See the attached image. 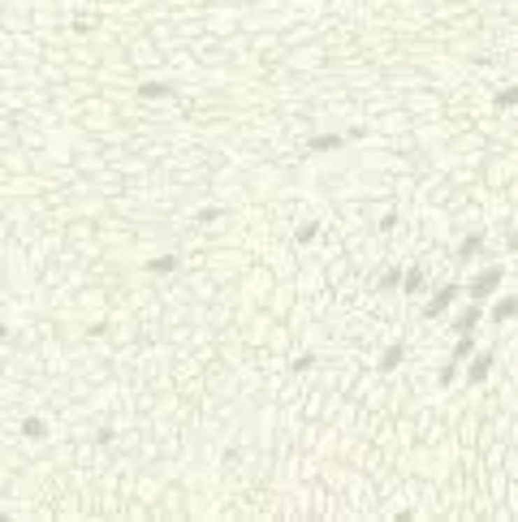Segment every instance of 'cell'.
I'll use <instances>...</instances> for the list:
<instances>
[{"mask_svg":"<svg viewBox=\"0 0 518 522\" xmlns=\"http://www.w3.org/2000/svg\"><path fill=\"white\" fill-rule=\"evenodd\" d=\"M475 354V333H458V341H454V363H466Z\"/></svg>","mask_w":518,"mask_h":522,"instance_id":"obj_14","label":"cell"},{"mask_svg":"<svg viewBox=\"0 0 518 522\" xmlns=\"http://www.w3.org/2000/svg\"><path fill=\"white\" fill-rule=\"evenodd\" d=\"M514 311H518V303H514V293H501L497 298V303H492V311H488V319H492V324H510V319H514Z\"/></svg>","mask_w":518,"mask_h":522,"instance_id":"obj_6","label":"cell"},{"mask_svg":"<svg viewBox=\"0 0 518 522\" xmlns=\"http://www.w3.org/2000/svg\"><path fill=\"white\" fill-rule=\"evenodd\" d=\"M194 220H199V225H212V220H225V208H199V212H194Z\"/></svg>","mask_w":518,"mask_h":522,"instance_id":"obj_17","label":"cell"},{"mask_svg":"<svg viewBox=\"0 0 518 522\" xmlns=\"http://www.w3.org/2000/svg\"><path fill=\"white\" fill-rule=\"evenodd\" d=\"M458 298H462V285L458 281H449V285H440L432 298H428V303H424V319H436V315H445L454 303H458Z\"/></svg>","mask_w":518,"mask_h":522,"instance_id":"obj_2","label":"cell"},{"mask_svg":"<svg viewBox=\"0 0 518 522\" xmlns=\"http://www.w3.org/2000/svg\"><path fill=\"white\" fill-rule=\"evenodd\" d=\"M501 281H505V263H488V268H480L475 277L462 285V293L471 298V303H488L492 293H501Z\"/></svg>","mask_w":518,"mask_h":522,"instance_id":"obj_1","label":"cell"},{"mask_svg":"<svg viewBox=\"0 0 518 522\" xmlns=\"http://www.w3.org/2000/svg\"><path fill=\"white\" fill-rule=\"evenodd\" d=\"M402 363H406V345H402V341H393V345H384V354H380L376 367H380V371H398Z\"/></svg>","mask_w":518,"mask_h":522,"instance_id":"obj_8","label":"cell"},{"mask_svg":"<svg viewBox=\"0 0 518 522\" xmlns=\"http://www.w3.org/2000/svg\"><path fill=\"white\" fill-rule=\"evenodd\" d=\"M173 95H178V87L164 82V78H147V82H138V99H173Z\"/></svg>","mask_w":518,"mask_h":522,"instance_id":"obj_5","label":"cell"},{"mask_svg":"<svg viewBox=\"0 0 518 522\" xmlns=\"http://www.w3.org/2000/svg\"><path fill=\"white\" fill-rule=\"evenodd\" d=\"M22 436H27V440H43L48 436V419L43 414H27V419H22Z\"/></svg>","mask_w":518,"mask_h":522,"instance_id":"obj_12","label":"cell"},{"mask_svg":"<svg viewBox=\"0 0 518 522\" xmlns=\"http://www.w3.org/2000/svg\"><path fill=\"white\" fill-rule=\"evenodd\" d=\"M492 104H497V108H505V113H510V108L518 104V91H497V99H492Z\"/></svg>","mask_w":518,"mask_h":522,"instance_id":"obj_18","label":"cell"},{"mask_svg":"<svg viewBox=\"0 0 518 522\" xmlns=\"http://www.w3.org/2000/svg\"><path fill=\"white\" fill-rule=\"evenodd\" d=\"M315 238H319V225H315V220L298 225V233H294V242H298V246H307V242H315Z\"/></svg>","mask_w":518,"mask_h":522,"instance_id":"obj_16","label":"cell"},{"mask_svg":"<svg viewBox=\"0 0 518 522\" xmlns=\"http://www.w3.org/2000/svg\"><path fill=\"white\" fill-rule=\"evenodd\" d=\"M492 363H497V354H492V350H475L471 358L462 363V367H466V384H484V380L492 376Z\"/></svg>","mask_w":518,"mask_h":522,"instance_id":"obj_3","label":"cell"},{"mask_svg":"<svg viewBox=\"0 0 518 522\" xmlns=\"http://www.w3.org/2000/svg\"><path fill=\"white\" fill-rule=\"evenodd\" d=\"M480 251H484V233H466V238L458 242V251H454V255H458V263H471Z\"/></svg>","mask_w":518,"mask_h":522,"instance_id":"obj_7","label":"cell"},{"mask_svg":"<svg viewBox=\"0 0 518 522\" xmlns=\"http://www.w3.org/2000/svg\"><path fill=\"white\" fill-rule=\"evenodd\" d=\"M398 281H402V263H389V268L380 272L376 289H380V293H393V289H398Z\"/></svg>","mask_w":518,"mask_h":522,"instance_id":"obj_13","label":"cell"},{"mask_svg":"<svg viewBox=\"0 0 518 522\" xmlns=\"http://www.w3.org/2000/svg\"><path fill=\"white\" fill-rule=\"evenodd\" d=\"M143 268L152 272V277H168V272H178V268H182V259H178V255H156V259H147Z\"/></svg>","mask_w":518,"mask_h":522,"instance_id":"obj_10","label":"cell"},{"mask_svg":"<svg viewBox=\"0 0 518 522\" xmlns=\"http://www.w3.org/2000/svg\"><path fill=\"white\" fill-rule=\"evenodd\" d=\"M0 341H9V324H0Z\"/></svg>","mask_w":518,"mask_h":522,"instance_id":"obj_21","label":"cell"},{"mask_svg":"<svg viewBox=\"0 0 518 522\" xmlns=\"http://www.w3.org/2000/svg\"><path fill=\"white\" fill-rule=\"evenodd\" d=\"M398 229V212H389V216H380V233H393Z\"/></svg>","mask_w":518,"mask_h":522,"instance_id":"obj_20","label":"cell"},{"mask_svg":"<svg viewBox=\"0 0 518 522\" xmlns=\"http://www.w3.org/2000/svg\"><path fill=\"white\" fill-rule=\"evenodd\" d=\"M337 147H341V134H311V138H307V152H315V156L337 152Z\"/></svg>","mask_w":518,"mask_h":522,"instance_id":"obj_11","label":"cell"},{"mask_svg":"<svg viewBox=\"0 0 518 522\" xmlns=\"http://www.w3.org/2000/svg\"><path fill=\"white\" fill-rule=\"evenodd\" d=\"M480 319H484V311H480V303H471V307H466V311L454 319V333H475Z\"/></svg>","mask_w":518,"mask_h":522,"instance_id":"obj_9","label":"cell"},{"mask_svg":"<svg viewBox=\"0 0 518 522\" xmlns=\"http://www.w3.org/2000/svg\"><path fill=\"white\" fill-rule=\"evenodd\" d=\"M398 289H402L406 298H419V293L428 289V272L419 268V263H415V268H402V281H398Z\"/></svg>","mask_w":518,"mask_h":522,"instance_id":"obj_4","label":"cell"},{"mask_svg":"<svg viewBox=\"0 0 518 522\" xmlns=\"http://www.w3.org/2000/svg\"><path fill=\"white\" fill-rule=\"evenodd\" d=\"M458 376H462V363H454V358H449L445 367H440V389H449V384H454Z\"/></svg>","mask_w":518,"mask_h":522,"instance_id":"obj_15","label":"cell"},{"mask_svg":"<svg viewBox=\"0 0 518 522\" xmlns=\"http://www.w3.org/2000/svg\"><path fill=\"white\" fill-rule=\"evenodd\" d=\"M315 367V354H298V358H294V371H311Z\"/></svg>","mask_w":518,"mask_h":522,"instance_id":"obj_19","label":"cell"}]
</instances>
